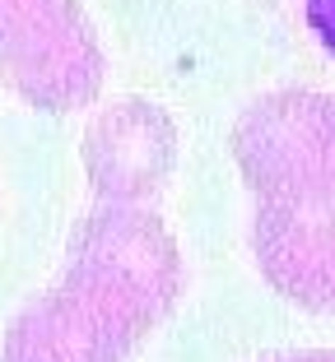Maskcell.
<instances>
[{"mask_svg": "<svg viewBox=\"0 0 335 362\" xmlns=\"http://www.w3.org/2000/svg\"><path fill=\"white\" fill-rule=\"evenodd\" d=\"M182 256L149 204H103L70 233L65 274L19 311L0 362H126L173 311Z\"/></svg>", "mask_w": 335, "mask_h": 362, "instance_id": "obj_1", "label": "cell"}, {"mask_svg": "<svg viewBox=\"0 0 335 362\" xmlns=\"http://www.w3.org/2000/svg\"><path fill=\"white\" fill-rule=\"evenodd\" d=\"M233 158L266 204L335 195V98L317 88L256 98L233 126Z\"/></svg>", "mask_w": 335, "mask_h": 362, "instance_id": "obj_2", "label": "cell"}, {"mask_svg": "<svg viewBox=\"0 0 335 362\" xmlns=\"http://www.w3.org/2000/svg\"><path fill=\"white\" fill-rule=\"evenodd\" d=\"M266 362H335V349H307V353H284V358H266Z\"/></svg>", "mask_w": 335, "mask_h": 362, "instance_id": "obj_7", "label": "cell"}, {"mask_svg": "<svg viewBox=\"0 0 335 362\" xmlns=\"http://www.w3.org/2000/svg\"><path fill=\"white\" fill-rule=\"evenodd\" d=\"M103 75L108 56L79 0H0V79L28 107H89Z\"/></svg>", "mask_w": 335, "mask_h": 362, "instance_id": "obj_3", "label": "cell"}, {"mask_svg": "<svg viewBox=\"0 0 335 362\" xmlns=\"http://www.w3.org/2000/svg\"><path fill=\"white\" fill-rule=\"evenodd\" d=\"M251 256L280 298L307 311H335V195L298 204L256 200Z\"/></svg>", "mask_w": 335, "mask_h": 362, "instance_id": "obj_5", "label": "cell"}, {"mask_svg": "<svg viewBox=\"0 0 335 362\" xmlns=\"http://www.w3.org/2000/svg\"><path fill=\"white\" fill-rule=\"evenodd\" d=\"M303 14H307V28L317 33L326 56H335V0H303Z\"/></svg>", "mask_w": 335, "mask_h": 362, "instance_id": "obj_6", "label": "cell"}, {"mask_svg": "<svg viewBox=\"0 0 335 362\" xmlns=\"http://www.w3.org/2000/svg\"><path fill=\"white\" fill-rule=\"evenodd\" d=\"M177 163V126L144 98L103 107L84 130V177L103 204H149Z\"/></svg>", "mask_w": 335, "mask_h": 362, "instance_id": "obj_4", "label": "cell"}]
</instances>
